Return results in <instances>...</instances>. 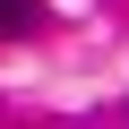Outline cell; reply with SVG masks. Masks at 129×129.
Returning a JSON list of instances; mask_svg holds the SVG:
<instances>
[{
	"label": "cell",
	"instance_id": "obj_1",
	"mask_svg": "<svg viewBox=\"0 0 129 129\" xmlns=\"http://www.w3.org/2000/svg\"><path fill=\"white\" fill-rule=\"evenodd\" d=\"M43 26V0H0V43H26Z\"/></svg>",
	"mask_w": 129,
	"mask_h": 129
}]
</instances>
